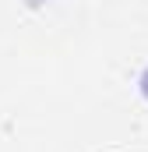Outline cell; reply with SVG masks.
Instances as JSON below:
<instances>
[{
	"instance_id": "obj_1",
	"label": "cell",
	"mask_w": 148,
	"mask_h": 152,
	"mask_svg": "<svg viewBox=\"0 0 148 152\" xmlns=\"http://www.w3.org/2000/svg\"><path fill=\"white\" fill-rule=\"evenodd\" d=\"M141 92H145V99H148V71L141 75Z\"/></svg>"
}]
</instances>
